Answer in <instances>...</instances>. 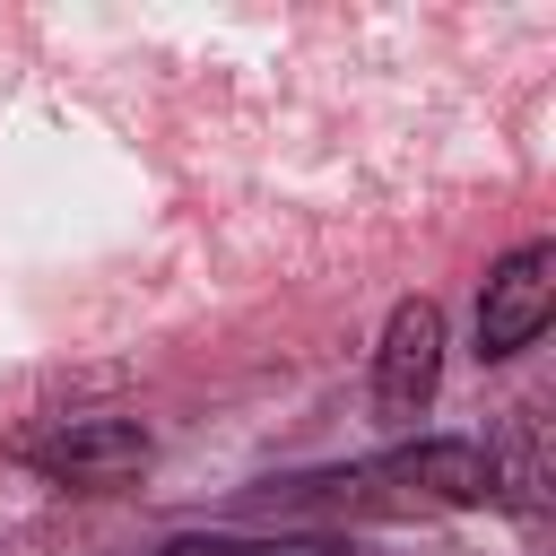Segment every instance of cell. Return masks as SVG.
Returning <instances> with one entry per match:
<instances>
[{"label":"cell","instance_id":"1","mask_svg":"<svg viewBox=\"0 0 556 556\" xmlns=\"http://www.w3.org/2000/svg\"><path fill=\"white\" fill-rule=\"evenodd\" d=\"M17 460L35 478H52V486H122V478H139L156 460V443H148L139 417L104 408V417H52V426H35L17 443Z\"/></svg>","mask_w":556,"mask_h":556},{"label":"cell","instance_id":"2","mask_svg":"<svg viewBox=\"0 0 556 556\" xmlns=\"http://www.w3.org/2000/svg\"><path fill=\"white\" fill-rule=\"evenodd\" d=\"M434 382H443V313L426 295H400L382 321V348H374V417L417 426L434 408Z\"/></svg>","mask_w":556,"mask_h":556},{"label":"cell","instance_id":"3","mask_svg":"<svg viewBox=\"0 0 556 556\" xmlns=\"http://www.w3.org/2000/svg\"><path fill=\"white\" fill-rule=\"evenodd\" d=\"M547 313H556V243H513L478 287V356L486 365L521 356L547 330Z\"/></svg>","mask_w":556,"mask_h":556},{"label":"cell","instance_id":"4","mask_svg":"<svg viewBox=\"0 0 556 556\" xmlns=\"http://www.w3.org/2000/svg\"><path fill=\"white\" fill-rule=\"evenodd\" d=\"M365 478H374V486H400L408 504H417V495H426V504H486V495H495V452H486V443H460V434H434V443H408V452L374 460Z\"/></svg>","mask_w":556,"mask_h":556},{"label":"cell","instance_id":"5","mask_svg":"<svg viewBox=\"0 0 556 556\" xmlns=\"http://www.w3.org/2000/svg\"><path fill=\"white\" fill-rule=\"evenodd\" d=\"M156 556H348L339 539H252V530H191V539H165Z\"/></svg>","mask_w":556,"mask_h":556}]
</instances>
